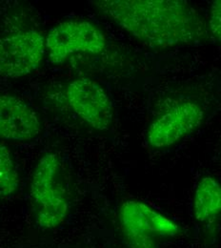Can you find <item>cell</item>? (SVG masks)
Wrapping results in <instances>:
<instances>
[{"instance_id":"3957f363","label":"cell","mask_w":221,"mask_h":248,"mask_svg":"<svg viewBox=\"0 0 221 248\" xmlns=\"http://www.w3.org/2000/svg\"><path fill=\"white\" fill-rule=\"evenodd\" d=\"M119 220L131 248H158V238L176 237L181 231L176 221L134 200L121 205Z\"/></svg>"},{"instance_id":"9c48e42d","label":"cell","mask_w":221,"mask_h":248,"mask_svg":"<svg viewBox=\"0 0 221 248\" xmlns=\"http://www.w3.org/2000/svg\"><path fill=\"white\" fill-rule=\"evenodd\" d=\"M192 217L204 226L213 227L221 217V184L214 177L201 178L195 186L192 203Z\"/></svg>"},{"instance_id":"30bf717a","label":"cell","mask_w":221,"mask_h":248,"mask_svg":"<svg viewBox=\"0 0 221 248\" xmlns=\"http://www.w3.org/2000/svg\"><path fill=\"white\" fill-rule=\"evenodd\" d=\"M18 174L9 149L0 144V197L14 194L18 187Z\"/></svg>"},{"instance_id":"ba28073f","label":"cell","mask_w":221,"mask_h":248,"mask_svg":"<svg viewBox=\"0 0 221 248\" xmlns=\"http://www.w3.org/2000/svg\"><path fill=\"white\" fill-rule=\"evenodd\" d=\"M41 132L38 116L21 99L0 94V139L8 140H31Z\"/></svg>"},{"instance_id":"52a82bcc","label":"cell","mask_w":221,"mask_h":248,"mask_svg":"<svg viewBox=\"0 0 221 248\" xmlns=\"http://www.w3.org/2000/svg\"><path fill=\"white\" fill-rule=\"evenodd\" d=\"M67 99L74 112L96 130H107L114 121V106L105 89L90 78L70 83Z\"/></svg>"},{"instance_id":"8fae6325","label":"cell","mask_w":221,"mask_h":248,"mask_svg":"<svg viewBox=\"0 0 221 248\" xmlns=\"http://www.w3.org/2000/svg\"><path fill=\"white\" fill-rule=\"evenodd\" d=\"M208 28L214 37L221 43V0L215 1L211 6Z\"/></svg>"},{"instance_id":"8992f818","label":"cell","mask_w":221,"mask_h":248,"mask_svg":"<svg viewBox=\"0 0 221 248\" xmlns=\"http://www.w3.org/2000/svg\"><path fill=\"white\" fill-rule=\"evenodd\" d=\"M45 50L44 37L34 30L0 38V75L19 78L32 74L39 68Z\"/></svg>"},{"instance_id":"6da1fadb","label":"cell","mask_w":221,"mask_h":248,"mask_svg":"<svg viewBox=\"0 0 221 248\" xmlns=\"http://www.w3.org/2000/svg\"><path fill=\"white\" fill-rule=\"evenodd\" d=\"M100 14L153 48L193 46L205 42L209 28L201 14L183 0L94 1Z\"/></svg>"},{"instance_id":"7a4b0ae2","label":"cell","mask_w":221,"mask_h":248,"mask_svg":"<svg viewBox=\"0 0 221 248\" xmlns=\"http://www.w3.org/2000/svg\"><path fill=\"white\" fill-rule=\"evenodd\" d=\"M31 196L40 227L53 229L63 223L68 216L69 202L59 155L48 153L39 159L32 174Z\"/></svg>"},{"instance_id":"277c9868","label":"cell","mask_w":221,"mask_h":248,"mask_svg":"<svg viewBox=\"0 0 221 248\" xmlns=\"http://www.w3.org/2000/svg\"><path fill=\"white\" fill-rule=\"evenodd\" d=\"M106 46L103 32L85 20H69L49 31L45 47L52 63L60 64L75 53L98 54Z\"/></svg>"},{"instance_id":"5b68a950","label":"cell","mask_w":221,"mask_h":248,"mask_svg":"<svg viewBox=\"0 0 221 248\" xmlns=\"http://www.w3.org/2000/svg\"><path fill=\"white\" fill-rule=\"evenodd\" d=\"M204 116L200 104L192 100L180 101L150 124L147 142L154 149L170 148L194 132L202 124Z\"/></svg>"}]
</instances>
